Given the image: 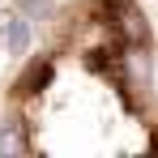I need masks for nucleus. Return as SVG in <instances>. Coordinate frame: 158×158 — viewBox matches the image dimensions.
I'll use <instances>...</instances> for the list:
<instances>
[{"instance_id": "nucleus-1", "label": "nucleus", "mask_w": 158, "mask_h": 158, "mask_svg": "<svg viewBox=\"0 0 158 158\" xmlns=\"http://www.w3.org/2000/svg\"><path fill=\"white\" fill-rule=\"evenodd\" d=\"M26 47H30V17L17 13V17H9V52L26 56Z\"/></svg>"}, {"instance_id": "nucleus-2", "label": "nucleus", "mask_w": 158, "mask_h": 158, "mask_svg": "<svg viewBox=\"0 0 158 158\" xmlns=\"http://www.w3.org/2000/svg\"><path fill=\"white\" fill-rule=\"evenodd\" d=\"M0 154H22V137H17V124H4V128H0Z\"/></svg>"}]
</instances>
